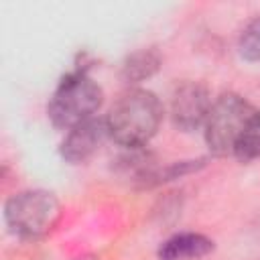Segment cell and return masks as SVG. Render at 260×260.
<instances>
[{
  "instance_id": "cell-1",
  "label": "cell",
  "mask_w": 260,
  "mask_h": 260,
  "mask_svg": "<svg viewBox=\"0 0 260 260\" xmlns=\"http://www.w3.org/2000/svg\"><path fill=\"white\" fill-rule=\"evenodd\" d=\"M162 122V104L148 89H128L106 116L108 136L126 148L144 146Z\"/></svg>"
},
{
  "instance_id": "cell-2",
  "label": "cell",
  "mask_w": 260,
  "mask_h": 260,
  "mask_svg": "<svg viewBox=\"0 0 260 260\" xmlns=\"http://www.w3.org/2000/svg\"><path fill=\"white\" fill-rule=\"evenodd\" d=\"M104 89L93 81L85 69H75L67 73L55 87L47 116L55 128L71 130L81 122L95 118V112L102 108Z\"/></svg>"
},
{
  "instance_id": "cell-3",
  "label": "cell",
  "mask_w": 260,
  "mask_h": 260,
  "mask_svg": "<svg viewBox=\"0 0 260 260\" xmlns=\"http://www.w3.org/2000/svg\"><path fill=\"white\" fill-rule=\"evenodd\" d=\"M61 205L57 197L45 189L14 193L4 205L6 225L22 240H39L47 236L57 225Z\"/></svg>"
},
{
  "instance_id": "cell-4",
  "label": "cell",
  "mask_w": 260,
  "mask_h": 260,
  "mask_svg": "<svg viewBox=\"0 0 260 260\" xmlns=\"http://www.w3.org/2000/svg\"><path fill=\"white\" fill-rule=\"evenodd\" d=\"M256 114L254 106L238 93H221L209 110L203 124L205 142L209 150L217 156L234 154L236 142L240 140L250 118Z\"/></svg>"
},
{
  "instance_id": "cell-5",
  "label": "cell",
  "mask_w": 260,
  "mask_h": 260,
  "mask_svg": "<svg viewBox=\"0 0 260 260\" xmlns=\"http://www.w3.org/2000/svg\"><path fill=\"white\" fill-rule=\"evenodd\" d=\"M209 89L201 81H183L171 95V120L181 132H193L201 128L211 110Z\"/></svg>"
},
{
  "instance_id": "cell-6",
  "label": "cell",
  "mask_w": 260,
  "mask_h": 260,
  "mask_svg": "<svg viewBox=\"0 0 260 260\" xmlns=\"http://www.w3.org/2000/svg\"><path fill=\"white\" fill-rule=\"evenodd\" d=\"M108 136V126H106V118H91L87 122L77 124L75 128L67 130L59 152L63 156V160H67L69 165H81L85 160H89L100 146L104 144Z\"/></svg>"
},
{
  "instance_id": "cell-7",
  "label": "cell",
  "mask_w": 260,
  "mask_h": 260,
  "mask_svg": "<svg viewBox=\"0 0 260 260\" xmlns=\"http://www.w3.org/2000/svg\"><path fill=\"white\" fill-rule=\"evenodd\" d=\"M213 252V240L197 234L183 232L167 238L158 248V260H201Z\"/></svg>"
},
{
  "instance_id": "cell-8",
  "label": "cell",
  "mask_w": 260,
  "mask_h": 260,
  "mask_svg": "<svg viewBox=\"0 0 260 260\" xmlns=\"http://www.w3.org/2000/svg\"><path fill=\"white\" fill-rule=\"evenodd\" d=\"M160 67V55L156 49H138L122 63V79L126 83H140L152 77Z\"/></svg>"
},
{
  "instance_id": "cell-9",
  "label": "cell",
  "mask_w": 260,
  "mask_h": 260,
  "mask_svg": "<svg viewBox=\"0 0 260 260\" xmlns=\"http://www.w3.org/2000/svg\"><path fill=\"white\" fill-rule=\"evenodd\" d=\"M234 156L242 162H252V160L260 158V112L258 110L250 118L248 126L244 128V132L240 136V140L236 142Z\"/></svg>"
},
{
  "instance_id": "cell-10",
  "label": "cell",
  "mask_w": 260,
  "mask_h": 260,
  "mask_svg": "<svg viewBox=\"0 0 260 260\" xmlns=\"http://www.w3.org/2000/svg\"><path fill=\"white\" fill-rule=\"evenodd\" d=\"M238 49L246 61H260V16H256L244 26L238 41Z\"/></svg>"
}]
</instances>
